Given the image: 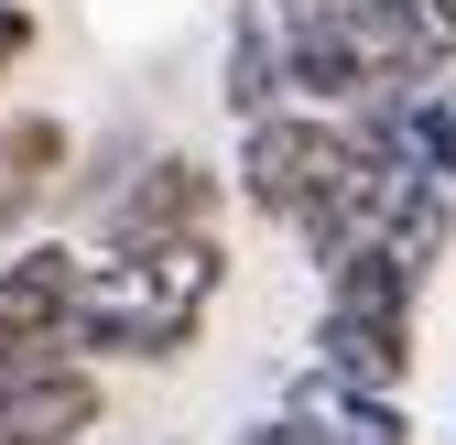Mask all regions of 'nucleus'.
<instances>
[{
	"instance_id": "f257e3e1",
	"label": "nucleus",
	"mask_w": 456,
	"mask_h": 445,
	"mask_svg": "<svg viewBox=\"0 0 456 445\" xmlns=\"http://www.w3.org/2000/svg\"><path fill=\"white\" fill-rule=\"evenodd\" d=\"M228 283V250L217 229L207 239H163V250H98L77 261V294H66V348L77 369L87 359H185L196 326Z\"/></svg>"
},
{
	"instance_id": "1a4fd4ad",
	"label": "nucleus",
	"mask_w": 456,
	"mask_h": 445,
	"mask_svg": "<svg viewBox=\"0 0 456 445\" xmlns=\"http://www.w3.org/2000/svg\"><path fill=\"white\" fill-rule=\"evenodd\" d=\"M77 163V131L44 120V109H22V120H0V250H12V229L54 196V174Z\"/></svg>"
},
{
	"instance_id": "7ed1b4c3",
	"label": "nucleus",
	"mask_w": 456,
	"mask_h": 445,
	"mask_svg": "<svg viewBox=\"0 0 456 445\" xmlns=\"http://www.w3.org/2000/svg\"><path fill=\"white\" fill-rule=\"evenodd\" d=\"M359 163L348 120H315V109H272V120L240 131V206L272 217V229H305V206Z\"/></svg>"
},
{
	"instance_id": "9d476101",
	"label": "nucleus",
	"mask_w": 456,
	"mask_h": 445,
	"mask_svg": "<svg viewBox=\"0 0 456 445\" xmlns=\"http://www.w3.org/2000/svg\"><path fill=\"white\" fill-rule=\"evenodd\" d=\"M282 424H305V445H413V413L403 402H370V392H337V380L294 369V402Z\"/></svg>"
},
{
	"instance_id": "f03ea898",
	"label": "nucleus",
	"mask_w": 456,
	"mask_h": 445,
	"mask_svg": "<svg viewBox=\"0 0 456 445\" xmlns=\"http://www.w3.org/2000/svg\"><path fill=\"white\" fill-rule=\"evenodd\" d=\"M305 12L348 44V66L370 77V98L445 87V66H456V0H305Z\"/></svg>"
},
{
	"instance_id": "20e7f679",
	"label": "nucleus",
	"mask_w": 456,
	"mask_h": 445,
	"mask_svg": "<svg viewBox=\"0 0 456 445\" xmlns=\"http://www.w3.org/2000/svg\"><path fill=\"white\" fill-rule=\"evenodd\" d=\"M207 217H217V174H207L196 152H152V163H131V174L109 185V206H98V250L207 239Z\"/></svg>"
},
{
	"instance_id": "9b49d317",
	"label": "nucleus",
	"mask_w": 456,
	"mask_h": 445,
	"mask_svg": "<svg viewBox=\"0 0 456 445\" xmlns=\"http://www.w3.org/2000/svg\"><path fill=\"white\" fill-rule=\"evenodd\" d=\"M217 98H228V120H272L282 109V77H272V22H261V0H228V44H217Z\"/></svg>"
},
{
	"instance_id": "2eb2a0df",
	"label": "nucleus",
	"mask_w": 456,
	"mask_h": 445,
	"mask_svg": "<svg viewBox=\"0 0 456 445\" xmlns=\"http://www.w3.org/2000/svg\"><path fill=\"white\" fill-rule=\"evenodd\" d=\"M240 445H305V424H282V413H261V424H240Z\"/></svg>"
},
{
	"instance_id": "423d86ee",
	"label": "nucleus",
	"mask_w": 456,
	"mask_h": 445,
	"mask_svg": "<svg viewBox=\"0 0 456 445\" xmlns=\"http://www.w3.org/2000/svg\"><path fill=\"white\" fill-rule=\"evenodd\" d=\"M77 261H87V250H66V239H22V250H0V369H22V359H66L54 337H66Z\"/></svg>"
},
{
	"instance_id": "39448f33",
	"label": "nucleus",
	"mask_w": 456,
	"mask_h": 445,
	"mask_svg": "<svg viewBox=\"0 0 456 445\" xmlns=\"http://www.w3.org/2000/svg\"><path fill=\"white\" fill-rule=\"evenodd\" d=\"M413 196H424V185H413L391 152H359L348 174H337V185L305 206V229H294V239H305V261H315V271H337V261H359V250L391 229V217L413 206Z\"/></svg>"
},
{
	"instance_id": "ddd939ff",
	"label": "nucleus",
	"mask_w": 456,
	"mask_h": 445,
	"mask_svg": "<svg viewBox=\"0 0 456 445\" xmlns=\"http://www.w3.org/2000/svg\"><path fill=\"white\" fill-rule=\"evenodd\" d=\"M315 315H359V326H413V294H403V283H391V271H380V261L359 250V261H337V271H326V304H315Z\"/></svg>"
},
{
	"instance_id": "6e6552de",
	"label": "nucleus",
	"mask_w": 456,
	"mask_h": 445,
	"mask_svg": "<svg viewBox=\"0 0 456 445\" xmlns=\"http://www.w3.org/2000/svg\"><path fill=\"white\" fill-rule=\"evenodd\" d=\"M315 380L370 402H403L413 380V326H359V315H315Z\"/></svg>"
},
{
	"instance_id": "f8f14e48",
	"label": "nucleus",
	"mask_w": 456,
	"mask_h": 445,
	"mask_svg": "<svg viewBox=\"0 0 456 445\" xmlns=\"http://www.w3.org/2000/svg\"><path fill=\"white\" fill-rule=\"evenodd\" d=\"M445 250H456V196H445V185H424V196H413V206L370 239V261H380L403 294H424V283H435V261H445Z\"/></svg>"
},
{
	"instance_id": "4468645a",
	"label": "nucleus",
	"mask_w": 456,
	"mask_h": 445,
	"mask_svg": "<svg viewBox=\"0 0 456 445\" xmlns=\"http://www.w3.org/2000/svg\"><path fill=\"white\" fill-rule=\"evenodd\" d=\"M22 44H33V12H22V0H0V77L22 66Z\"/></svg>"
},
{
	"instance_id": "0eeeda50",
	"label": "nucleus",
	"mask_w": 456,
	"mask_h": 445,
	"mask_svg": "<svg viewBox=\"0 0 456 445\" xmlns=\"http://www.w3.org/2000/svg\"><path fill=\"white\" fill-rule=\"evenodd\" d=\"M98 413H109V392H98V369H77V359L0 369V445H87Z\"/></svg>"
}]
</instances>
